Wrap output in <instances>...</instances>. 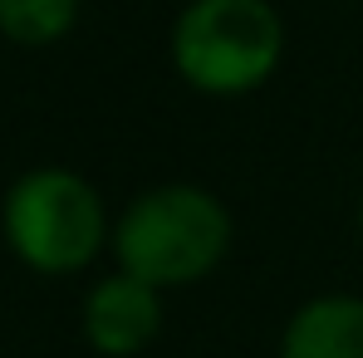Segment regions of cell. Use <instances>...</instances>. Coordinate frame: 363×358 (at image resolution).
<instances>
[{"label":"cell","mask_w":363,"mask_h":358,"mask_svg":"<svg viewBox=\"0 0 363 358\" xmlns=\"http://www.w3.org/2000/svg\"><path fill=\"white\" fill-rule=\"evenodd\" d=\"M231 245V216L226 206L201 191V186H152L123 211L113 250H118L123 275L167 290V285H191L221 265Z\"/></svg>","instance_id":"1"},{"label":"cell","mask_w":363,"mask_h":358,"mask_svg":"<svg viewBox=\"0 0 363 358\" xmlns=\"http://www.w3.org/2000/svg\"><path fill=\"white\" fill-rule=\"evenodd\" d=\"M285 50L270 0H191L172 30V60L201 94H245L265 84Z\"/></svg>","instance_id":"2"},{"label":"cell","mask_w":363,"mask_h":358,"mask_svg":"<svg viewBox=\"0 0 363 358\" xmlns=\"http://www.w3.org/2000/svg\"><path fill=\"white\" fill-rule=\"evenodd\" d=\"M5 240L40 275H74L104 245V201L79 172L35 167L5 191Z\"/></svg>","instance_id":"3"},{"label":"cell","mask_w":363,"mask_h":358,"mask_svg":"<svg viewBox=\"0 0 363 358\" xmlns=\"http://www.w3.org/2000/svg\"><path fill=\"white\" fill-rule=\"evenodd\" d=\"M162 329V299L152 285L133 275H108L99 280L84 299V339L108 358H133L143 354Z\"/></svg>","instance_id":"4"},{"label":"cell","mask_w":363,"mask_h":358,"mask_svg":"<svg viewBox=\"0 0 363 358\" xmlns=\"http://www.w3.org/2000/svg\"><path fill=\"white\" fill-rule=\"evenodd\" d=\"M280 358H363V299L319 295L285 324Z\"/></svg>","instance_id":"5"},{"label":"cell","mask_w":363,"mask_h":358,"mask_svg":"<svg viewBox=\"0 0 363 358\" xmlns=\"http://www.w3.org/2000/svg\"><path fill=\"white\" fill-rule=\"evenodd\" d=\"M79 0H0V35L15 45H55L74 30Z\"/></svg>","instance_id":"6"},{"label":"cell","mask_w":363,"mask_h":358,"mask_svg":"<svg viewBox=\"0 0 363 358\" xmlns=\"http://www.w3.org/2000/svg\"><path fill=\"white\" fill-rule=\"evenodd\" d=\"M359 240H363V196H359Z\"/></svg>","instance_id":"7"}]
</instances>
